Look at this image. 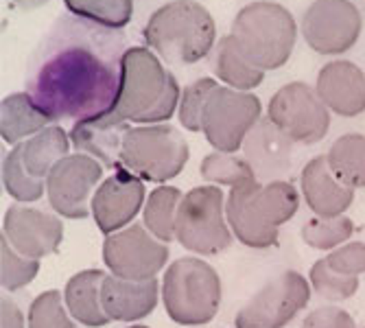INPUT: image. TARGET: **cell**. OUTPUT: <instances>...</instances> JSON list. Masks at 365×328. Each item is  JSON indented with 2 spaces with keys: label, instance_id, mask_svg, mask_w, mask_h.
Listing matches in <instances>:
<instances>
[{
  "label": "cell",
  "instance_id": "6da1fadb",
  "mask_svg": "<svg viewBox=\"0 0 365 328\" xmlns=\"http://www.w3.org/2000/svg\"><path fill=\"white\" fill-rule=\"evenodd\" d=\"M125 53L123 31L59 16L29 59L26 92L51 121L94 118L116 101Z\"/></svg>",
  "mask_w": 365,
  "mask_h": 328
},
{
  "label": "cell",
  "instance_id": "7a4b0ae2",
  "mask_svg": "<svg viewBox=\"0 0 365 328\" xmlns=\"http://www.w3.org/2000/svg\"><path fill=\"white\" fill-rule=\"evenodd\" d=\"M180 86L145 46L127 48L114 106L108 114L120 123L169 121L180 103Z\"/></svg>",
  "mask_w": 365,
  "mask_h": 328
},
{
  "label": "cell",
  "instance_id": "3957f363",
  "mask_svg": "<svg viewBox=\"0 0 365 328\" xmlns=\"http://www.w3.org/2000/svg\"><path fill=\"white\" fill-rule=\"evenodd\" d=\"M300 208V193L289 182L258 180L235 186L225 200V217L243 245L264 250L274 247L280 239L278 227L287 223Z\"/></svg>",
  "mask_w": 365,
  "mask_h": 328
},
{
  "label": "cell",
  "instance_id": "277c9868",
  "mask_svg": "<svg viewBox=\"0 0 365 328\" xmlns=\"http://www.w3.org/2000/svg\"><path fill=\"white\" fill-rule=\"evenodd\" d=\"M143 38L162 59L188 66L210 55L217 26L208 9L195 0H173L149 18Z\"/></svg>",
  "mask_w": 365,
  "mask_h": 328
},
{
  "label": "cell",
  "instance_id": "5b68a950",
  "mask_svg": "<svg viewBox=\"0 0 365 328\" xmlns=\"http://www.w3.org/2000/svg\"><path fill=\"white\" fill-rule=\"evenodd\" d=\"M230 36L252 66L260 71H276L293 53L297 26L282 5L260 0L237 14Z\"/></svg>",
  "mask_w": 365,
  "mask_h": 328
},
{
  "label": "cell",
  "instance_id": "8992f818",
  "mask_svg": "<svg viewBox=\"0 0 365 328\" xmlns=\"http://www.w3.org/2000/svg\"><path fill=\"white\" fill-rule=\"evenodd\" d=\"M162 300L175 324H208L221 304L219 274L202 258H178L164 274Z\"/></svg>",
  "mask_w": 365,
  "mask_h": 328
},
{
  "label": "cell",
  "instance_id": "52a82bcc",
  "mask_svg": "<svg viewBox=\"0 0 365 328\" xmlns=\"http://www.w3.org/2000/svg\"><path fill=\"white\" fill-rule=\"evenodd\" d=\"M186 162L188 145L180 131L169 125H149L127 129L118 169L134 173L145 182H169L182 173Z\"/></svg>",
  "mask_w": 365,
  "mask_h": 328
},
{
  "label": "cell",
  "instance_id": "ba28073f",
  "mask_svg": "<svg viewBox=\"0 0 365 328\" xmlns=\"http://www.w3.org/2000/svg\"><path fill=\"white\" fill-rule=\"evenodd\" d=\"M223 193L219 186H197L186 193L175 217V239L204 256L221 254L232 243V232L223 215Z\"/></svg>",
  "mask_w": 365,
  "mask_h": 328
},
{
  "label": "cell",
  "instance_id": "9c48e42d",
  "mask_svg": "<svg viewBox=\"0 0 365 328\" xmlns=\"http://www.w3.org/2000/svg\"><path fill=\"white\" fill-rule=\"evenodd\" d=\"M260 112L262 106L256 94L217 86L202 114V131L217 151L235 153L260 121Z\"/></svg>",
  "mask_w": 365,
  "mask_h": 328
},
{
  "label": "cell",
  "instance_id": "30bf717a",
  "mask_svg": "<svg viewBox=\"0 0 365 328\" xmlns=\"http://www.w3.org/2000/svg\"><path fill=\"white\" fill-rule=\"evenodd\" d=\"M311 300V287L302 274L287 270L274 276L237 313V328H284Z\"/></svg>",
  "mask_w": 365,
  "mask_h": 328
},
{
  "label": "cell",
  "instance_id": "8fae6325",
  "mask_svg": "<svg viewBox=\"0 0 365 328\" xmlns=\"http://www.w3.org/2000/svg\"><path fill=\"white\" fill-rule=\"evenodd\" d=\"M267 118L293 143H319L330 127V112L307 83H287L269 101Z\"/></svg>",
  "mask_w": 365,
  "mask_h": 328
},
{
  "label": "cell",
  "instance_id": "7c38bea8",
  "mask_svg": "<svg viewBox=\"0 0 365 328\" xmlns=\"http://www.w3.org/2000/svg\"><path fill=\"white\" fill-rule=\"evenodd\" d=\"M103 260L106 267L118 278L151 280L167 265L169 247L147 232L145 225L134 223L108 235L103 243Z\"/></svg>",
  "mask_w": 365,
  "mask_h": 328
},
{
  "label": "cell",
  "instance_id": "4fadbf2b",
  "mask_svg": "<svg viewBox=\"0 0 365 328\" xmlns=\"http://www.w3.org/2000/svg\"><path fill=\"white\" fill-rule=\"evenodd\" d=\"M103 175V164L88 153L61 158L46 178V195L53 210L66 219H86L92 190Z\"/></svg>",
  "mask_w": 365,
  "mask_h": 328
},
{
  "label": "cell",
  "instance_id": "5bb4252c",
  "mask_svg": "<svg viewBox=\"0 0 365 328\" xmlns=\"http://www.w3.org/2000/svg\"><path fill=\"white\" fill-rule=\"evenodd\" d=\"M361 14L350 0H315L302 18L307 44L322 55H341L361 36Z\"/></svg>",
  "mask_w": 365,
  "mask_h": 328
},
{
  "label": "cell",
  "instance_id": "9a60e30c",
  "mask_svg": "<svg viewBox=\"0 0 365 328\" xmlns=\"http://www.w3.org/2000/svg\"><path fill=\"white\" fill-rule=\"evenodd\" d=\"M145 204V182L118 169L112 178L103 180L92 195V217L103 235H112L123 230L134 219Z\"/></svg>",
  "mask_w": 365,
  "mask_h": 328
},
{
  "label": "cell",
  "instance_id": "2e32d148",
  "mask_svg": "<svg viewBox=\"0 0 365 328\" xmlns=\"http://www.w3.org/2000/svg\"><path fill=\"white\" fill-rule=\"evenodd\" d=\"M3 237L9 245L29 258L55 254L63 239V223L59 217L31 206H11L3 221Z\"/></svg>",
  "mask_w": 365,
  "mask_h": 328
},
{
  "label": "cell",
  "instance_id": "e0dca14e",
  "mask_svg": "<svg viewBox=\"0 0 365 328\" xmlns=\"http://www.w3.org/2000/svg\"><path fill=\"white\" fill-rule=\"evenodd\" d=\"M317 96L339 116H359L365 112V73L352 61H330L317 75Z\"/></svg>",
  "mask_w": 365,
  "mask_h": 328
},
{
  "label": "cell",
  "instance_id": "ac0fdd59",
  "mask_svg": "<svg viewBox=\"0 0 365 328\" xmlns=\"http://www.w3.org/2000/svg\"><path fill=\"white\" fill-rule=\"evenodd\" d=\"M103 311L112 322H136L153 313L158 304V280H127L106 276L101 285Z\"/></svg>",
  "mask_w": 365,
  "mask_h": 328
},
{
  "label": "cell",
  "instance_id": "d6986e66",
  "mask_svg": "<svg viewBox=\"0 0 365 328\" xmlns=\"http://www.w3.org/2000/svg\"><path fill=\"white\" fill-rule=\"evenodd\" d=\"M302 193L317 217L344 215L354 202V188L341 184L330 171L326 155L313 158L302 171Z\"/></svg>",
  "mask_w": 365,
  "mask_h": 328
},
{
  "label": "cell",
  "instance_id": "ffe728a7",
  "mask_svg": "<svg viewBox=\"0 0 365 328\" xmlns=\"http://www.w3.org/2000/svg\"><path fill=\"white\" fill-rule=\"evenodd\" d=\"M129 129V123L114 121L108 112L88 121L75 123L71 129V143L81 153L92 155L108 169H118V155L123 138Z\"/></svg>",
  "mask_w": 365,
  "mask_h": 328
},
{
  "label": "cell",
  "instance_id": "44dd1931",
  "mask_svg": "<svg viewBox=\"0 0 365 328\" xmlns=\"http://www.w3.org/2000/svg\"><path fill=\"white\" fill-rule=\"evenodd\" d=\"M245 160L260 178H276L278 173L289 169L293 140L287 138L282 131L269 121L260 118L243 143Z\"/></svg>",
  "mask_w": 365,
  "mask_h": 328
},
{
  "label": "cell",
  "instance_id": "7402d4cb",
  "mask_svg": "<svg viewBox=\"0 0 365 328\" xmlns=\"http://www.w3.org/2000/svg\"><path fill=\"white\" fill-rule=\"evenodd\" d=\"M106 274L101 270H86L73 276L66 285L63 300L68 307L71 315L86 328L106 326L112 319L103 311L101 302V285Z\"/></svg>",
  "mask_w": 365,
  "mask_h": 328
},
{
  "label": "cell",
  "instance_id": "603a6c76",
  "mask_svg": "<svg viewBox=\"0 0 365 328\" xmlns=\"http://www.w3.org/2000/svg\"><path fill=\"white\" fill-rule=\"evenodd\" d=\"M51 116L36 106L29 92H16L3 98L0 106V134L9 145H18L22 138L36 136L51 125Z\"/></svg>",
  "mask_w": 365,
  "mask_h": 328
},
{
  "label": "cell",
  "instance_id": "cb8c5ba5",
  "mask_svg": "<svg viewBox=\"0 0 365 328\" xmlns=\"http://www.w3.org/2000/svg\"><path fill=\"white\" fill-rule=\"evenodd\" d=\"M22 145V164L31 178L46 182L48 173L53 171L55 164L71 155V136L57 125H48L46 129H42L40 134L31 136L26 143Z\"/></svg>",
  "mask_w": 365,
  "mask_h": 328
},
{
  "label": "cell",
  "instance_id": "d4e9b609",
  "mask_svg": "<svg viewBox=\"0 0 365 328\" xmlns=\"http://www.w3.org/2000/svg\"><path fill=\"white\" fill-rule=\"evenodd\" d=\"M212 71L221 81H225L227 86L241 92L258 88L264 79V71L256 68V66H252L245 59V55L239 51L232 36H225L217 44L215 55H212Z\"/></svg>",
  "mask_w": 365,
  "mask_h": 328
},
{
  "label": "cell",
  "instance_id": "484cf974",
  "mask_svg": "<svg viewBox=\"0 0 365 328\" xmlns=\"http://www.w3.org/2000/svg\"><path fill=\"white\" fill-rule=\"evenodd\" d=\"M326 160L341 184L350 188H365V136L346 134L337 138Z\"/></svg>",
  "mask_w": 365,
  "mask_h": 328
},
{
  "label": "cell",
  "instance_id": "4316f807",
  "mask_svg": "<svg viewBox=\"0 0 365 328\" xmlns=\"http://www.w3.org/2000/svg\"><path fill=\"white\" fill-rule=\"evenodd\" d=\"M182 202V193L175 186H158L145 204V227L149 232L169 243L175 239V217Z\"/></svg>",
  "mask_w": 365,
  "mask_h": 328
},
{
  "label": "cell",
  "instance_id": "83f0119b",
  "mask_svg": "<svg viewBox=\"0 0 365 328\" xmlns=\"http://www.w3.org/2000/svg\"><path fill=\"white\" fill-rule=\"evenodd\" d=\"M73 16L110 29H125L134 14V0H63Z\"/></svg>",
  "mask_w": 365,
  "mask_h": 328
},
{
  "label": "cell",
  "instance_id": "f1b7e54d",
  "mask_svg": "<svg viewBox=\"0 0 365 328\" xmlns=\"http://www.w3.org/2000/svg\"><path fill=\"white\" fill-rule=\"evenodd\" d=\"M202 178L206 182L223 184V186H241L256 180V171L245 158H237L232 153L215 151L202 160Z\"/></svg>",
  "mask_w": 365,
  "mask_h": 328
},
{
  "label": "cell",
  "instance_id": "f546056e",
  "mask_svg": "<svg viewBox=\"0 0 365 328\" xmlns=\"http://www.w3.org/2000/svg\"><path fill=\"white\" fill-rule=\"evenodd\" d=\"M29 328H86L81 326L66 307L59 291H44L31 302Z\"/></svg>",
  "mask_w": 365,
  "mask_h": 328
},
{
  "label": "cell",
  "instance_id": "4dcf8cb0",
  "mask_svg": "<svg viewBox=\"0 0 365 328\" xmlns=\"http://www.w3.org/2000/svg\"><path fill=\"white\" fill-rule=\"evenodd\" d=\"M354 223L346 215L335 217H313L302 227V239L315 250H333L350 239Z\"/></svg>",
  "mask_w": 365,
  "mask_h": 328
},
{
  "label": "cell",
  "instance_id": "1f68e13d",
  "mask_svg": "<svg viewBox=\"0 0 365 328\" xmlns=\"http://www.w3.org/2000/svg\"><path fill=\"white\" fill-rule=\"evenodd\" d=\"M3 182L7 193L18 202H36L44 195V182L31 178L22 164V145L18 143L5 158Z\"/></svg>",
  "mask_w": 365,
  "mask_h": 328
},
{
  "label": "cell",
  "instance_id": "d6a6232c",
  "mask_svg": "<svg viewBox=\"0 0 365 328\" xmlns=\"http://www.w3.org/2000/svg\"><path fill=\"white\" fill-rule=\"evenodd\" d=\"M0 267H3V272H0L3 287L7 291H16V289H22L29 282L36 280V276L40 272V260L22 256L3 237V241H0Z\"/></svg>",
  "mask_w": 365,
  "mask_h": 328
},
{
  "label": "cell",
  "instance_id": "836d02e7",
  "mask_svg": "<svg viewBox=\"0 0 365 328\" xmlns=\"http://www.w3.org/2000/svg\"><path fill=\"white\" fill-rule=\"evenodd\" d=\"M311 285L315 293H319L324 300H348L359 289V278L356 276H341L333 272L326 260H317L311 270Z\"/></svg>",
  "mask_w": 365,
  "mask_h": 328
},
{
  "label": "cell",
  "instance_id": "e575fe53",
  "mask_svg": "<svg viewBox=\"0 0 365 328\" xmlns=\"http://www.w3.org/2000/svg\"><path fill=\"white\" fill-rule=\"evenodd\" d=\"M219 83L215 79H199L190 83L180 96V123L190 131H202V114L208 96Z\"/></svg>",
  "mask_w": 365,
  "mask_h": 328
},
{
  "label": "cell",
  "instance_id": "d590c367",
  "mask_svg": "<svg viewBox=\"0 0 365 328\" xmlns=\"http://www.w3.org/2000/svg\"><path fill=\"white\" fill-rule=\"evenodd\" d=\"M326 265L341 274V276H359L365 274V243L354 241L344 247H337L335 252H330L326 258Z\"/></svg>",
  "mask_w": 365,
  "mask_h": 328
},
{
  "label": "cell",
  "instance_id": "8d00e7d4",
  "mask_svg": "<svg viewBox=\"0 0 365 328\" xmlns=\"http://www.w3.org/2000/svg\"><path fill=\"white\" fill-rule=\"evenodd\" d=\"M302 328H354V319L348 311L326 304V307H317L313 309L304 322Z\"/></svg>",
  "mask_w": 365,
  "mask_h": 328
},
{
  "label": "cell",
  "instance_id": "74e56055",
  "mask_svg": "<svg viewBox=\"0 0 365 328\" xmlns=\"http://www.w3.org/2000/svg\"><path fill=\"white\" fill-rule=\"evenodd\" d=\"M0 328H24V315L9 298L0 304Z\"/></svg>",
  "mask_w": 365,
  "mask_h": 328
},
{
  "label": "cell",
  "instance_id": "f35d334b",
  "mask_svg": "<svg viewBox=\"0 0 365 328\" xmlns=\"http://www.w3.org/2000/svg\"><path fill=\"white\" fill-rule=\"evenodd\" d=\"M14 3L22 9H38V7L46 5L48 0H14Z\"/></svg>",
  "mask_w": 365,
  "mask_h": 328
},
{
  "label": "cell",
  "instance_id": "ab89813d",
  "mask_svg": "<svg viewBox=\"0 0 365 328\" xmlns=\"http://www.w3.org/2000/svg\"><path fill=\"white\" fill-rule=\"evenodd\" d=\"M129 328H149V326H129Z\"/></svg>",
  "mask_w": 365,
  "mask_h": 328
}]
</instances>
